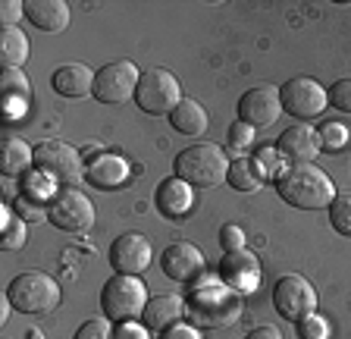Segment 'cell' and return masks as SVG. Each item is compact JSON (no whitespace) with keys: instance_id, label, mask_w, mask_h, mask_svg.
<instances>
[{"instance_id":"obj_1","label":"cell","mask_w":351,"mask_h":339,"mask_svg":"<svg viewBox=\"0 0 351 339\" xmlns=\"http://www.w3.org/2000/svg\"><path fill=\"white\" fill-rule=\"evenodd\" d=\"M276 192L298 211H326L336 198V183L314 163H295L276 179Z\"/></svg>"},{"instance_id":"obj_2","label":"cell","mask_w":351,"mask_h":339,"mask_svg":"<svg viewBox=\"0 0 351 339\" xmlns=\"http://www.w3.org/2000/svg\"><path fill=\"white\" fill-rule=\"evenodd\" d=\"M185 317L204 330H223L241 317V295L226 283H201L185 302Z\"/></svg>"},{"instance_id":"obj_3","label":"cell","mask_w":351,"mask_h":339,"mask_svg":"<svg viewBox=\"0 0 351 339\" xmlns=\"http://www.w3.org/2000/svg\"><path fill=\"white\" fill-rule=\"evenodd\" d=\"M229 157L226 151L213 141H195V145L182 148L176 154L173 176H179L182 183H189L191 189H213V185L226 183L229 176Z\"/></svg>"},{"instance_id":"obj_4","label":"cell","mask_w":351,"mask_h":339,"mask_svg":"<svg viewBox=\"0 0 351 339\" xmlns=\"http://www.w3.org/2000/svg\"><path fill=\"white\" fill-rule=\"evenodd\" d=\"M7 302L10 308L22 311V314H53L60 305V286L53 283V277L41 270H25L19 277H13V283L7 286Z\"/></svg>"},{"instance_id":"obj_5","label":"cell","mask_w":351,"mask_h":339,"mask_svg":"<svg viewBox=\"0 0 351 339\" xmlns=\"http://www.w3.org/2000/svg\"><path fill=\"white\" fill-rule=\"evenodd\" d=\"M145 305H147V289L138 277L113 273L101 289V311L107 320H113V324L141 317L145 314Z\"/></svg>"},{"instance_id":"obj_6","label":"cell","mask_w":351,"mask_h":339,"mask_svg":"<svg viewBox=\"0 0 351 339\" xmlns=\"http://www.w3.org/2000/svg\"><path fill=\"white\" fill-rule=\"evenodd\" d=\"M135 104H138L145 113L157 117V113H173L179 104H182V85L169 69L163 67H151L141 73L138 89H135Z\"/></svg>"},{"instance_id":"obj_7","label":"cell","mask_w":351,"mask_h":339,"mask_svg":"<svg viewBox=\"0 0 351 339\" xmlns=\"http://www.w3.org/2000/svg\"><path fill=\"white\" fill-rule=\"evenodd\" d=\"M35 170H41L44 176H51L63 189L85 179V161H82V154L73 145H66L60 139H47L41 145H35Z\"/></svg>"},{"instance_id":"obj_8","label":"cell","mask_w":351,"mask_h":339,"mask_svg":"<svg viewBox=\"0 0 351 339\" xmlns=\"http://www.w3.org/2000/svg\"><path fill=\"white\" fill-rule=\"evenodd\" d=\"M279 101H282V113L301 119V123L317 119L329 107L326 89L311 75H295L285 85H279Z\"/></svg>"},{"instance_id":"obj_9","label":"cell","mask_w":351,"mask_h":339,"mask_svg":"<svg viewBox=\"0 0 351 339\" xmlns=\"http://www.w3.org/2000/svg\"><path fill=\"white\" fill-rule=\"evenodd\" d=\"M47 220L57 229H63V233H88L95 226V204H91V198L85 192L66 185L47 204Z\"/></svg>"},{"instance_id":"obj_10","label":"cell","mask_w":351,"mask_h":339,"mask_svg":"<svg viewBox=\"0 0 351 339\" xmlns=\"http://www.w3.org/2000/svg\"><path fill=\"white\" fill-rule=\"evenodd\" d=\"M273 308H276L285 320L301 324L304 317L317 314V292L304 277L285 273V277L276 280V286H273Z\"/></svg>"},{"instance_id":"obj_11","label":"cell","mask_w":351,"mask_h":339,"mask_svg":"<svg viewBox=\"0 0 351 339\" xmlns=\"http://www.w3.org/2000/svg\"><path fill=\"white\" fill-rule=\"evenodd\" d=\"M138 79H141V73L132 60L104 63L95 75V97L101 104H125L129 97H135Z\"/></svg>"},{"instance_id":"obj_12","label":"cell","mask_w":351,"mask_h":339,"mask_svg":"<svg viewBox=\"0 0 351 339\" xmlns=\"http://www.w3.org/2000/svg\"><path fill=\"white\" fill-rule=\"evenodd\" d=\"M160 267L173 283L179 286H195L207 270V261L201 255V248H195L191 242H173L163 248L160 255Z\"/></svg>"},{"instance_id":"obj_13","label":"cell","mask_w":351,"mask_h":339,"mask_svg":"<svg viewBox=\"0 0 351 339\" xmlns=\"http://www.w3.org/2000/svg\"><path fill=\"white\" fill-rule=\"evenodd\" d=\"M107 261L117 273H125V277H138L151 267L154 261V248L141 233H123L119 239H113L107 251Z\"/></svg>"},{"instance_id":"obj_14","label":"cell","mask_w":351,"mask_h":339,"mask_svg":"<svg viewBox=\"0 0 351 339\" xmlns=\"http://www.w3.org/2000/svg\"><path fill=\"white\" fill-rule=\"evenodd\" d=\"M279 113H282V101H279L276 85H254L239 97V119L254 126V129L273 126Z\"/></svg>"},{"instance_id":"obj_15","label":"cell","mask_w":351,"mask_h":339,"mask_svg":"<svg viewBox=\"0 0 351 339\" xmlns=\"http://www.w3.org/2000/svg\"><path fill=\"white\" fill-rule=\"evenodd\" d=\"M219 280L229 289H235L239 295L254 292L261 283V261L254 258V251L241 248V251H223L219 261Z\"/></svg>"},{"instance_id":"obj_16","label":"cell","mask_w":351,"mask_h":339,"mask_svg":"<svg viewBox=\"0 0 351 339\" xmlns=\"http://www.w3.org/2000/svg\"><path fill=\"white\" fill-rule=\"evenodd\" d=\"M320 135L311 129L307 123H295L289 126V129H282V135H279L276 141V151L285 157V161L292 163H314L317 154H320Z\"/></svg>"},{"instance_id":"obj_17","label":"cell","mask_w":351,"mask_h":339,"mask_svg":"<svg viewBox=\"0 0 351 339\" xmlns=\"http://www.w3.org/2000/svg\"><path fill=\"white\" fill-rule=\"evenodd\" d=\"M191 185L182 183L179 176H169L157 185V192H154V207L160 211L167 220H182L185 214L191 211Z\"/></svg>"},{"instance_id":"obj_18","label":"cell","mask_w":351,"mask_h":339,"mask_svg":"<svg viewBox=\"0 0 351 339\" xmlns=\"http://www.w3.org/2000/svg\"><path fill=\"white\" fill-rule=\"evenodd\" d=\"M85 179L95 189H119L129 179V161L119 154H95L85 161Z\"/></svg>"},{"instance_id":"obj_19","label":"cell","mask_w":351,"mask_h":339,"mask_svg":"<svg viewBox=\"0 0 351 339\" xmlns=\"http://www.w3.org/2000/svg\"><path fill=\"white\" fill-rule=\"evenodd\" d=\"M182 317H185V302L179 295H154V299H147V305H145L141 324H145L151 333H163L173 324H182Z\"/></svg>"},{"instance_id":"obj_20","label":"cell","mask_w":351,"mask_h":339,"mask_svg":"<svg viewBox=\"0 0 351 339\" xmlns=\"http://www.w3.org/2000/svg\"><path fill=\"white\" fill-rule=\"evenodd\" d=\"M95 75L97 73H91L85 63H66V67L53 69L51 85L63 97H85L95 95Z\"/></svg>"},{"instance_id":"obj_21","label":"cell","mask_w":351,"mask_h":339,"mask_svg":"<svg viewBox=\"0 0 351 339\" xmlns=\"http://www.w3.org/2000/svg\"><path fill=\"white\" fill-rule=\"evenodd\" d=\"M25 16H29V23L41 32H63L69 25V7H66L63 0H29L25 3Z\"/></svg>"},{"instance_id":"obj_22","label":"cell","mask_w":351,"mask_h":339,"mask_svg":"<svg viewBox=\"0 0 351 339\" xmlns=\"http://www.w3.org/2000/svg\"><path fill=\"white\" fill-rule=\"evenodd\" d=\"M32 167H35V148H29L16 135L3 139V145H0V170H3V176H22Z\"/></svg>"},{"instance_id":"obj_23","label":"cell","mask_w":351,"mask_h":339,"mask_svg":"<svg viewBox=\"0 0 351 339\" xmlns=\"http://www.w3.org/2000/svg\"><path fill=\"white\" fill-rule=\"evenodd\" d=\"M0 89H3V107L10 117H19V110L32 101V82L22 69H3L0 75Z\"/></svg>"},{"instance_id":"obj_24","label":"cell","mask_w":351,"mask_h":339,"mask_svg":"<svg viewBox=\"0 0 351 339\" xmlns=\"http://www.w3.org/2000/svg\"><path fill=\"white\" fill-rule=\"evenodd\" d=\"M169 123H173V129L179 135L197 139V135H204V129H207V113H204V107H201L197 101L182 97V104L169 113Z\"/></svg>"},{"instance_id":"obj_25","label":"cell","mask_w":351,"mask_h":339,"mask_svg":"<svg viewBox=\"0 0 351 339\" xmlns=\"http://www.w3.org/2000/svg\"><path fill=\"white\" fill-rule=\"evenodd\" d=\"M25 60H29V35L19 25H10V29L0 32V63H3V69H19Z\"/></svg>"},{"instance_id":"obj_26","label":"cell","mask_w":351,"mask_h":339,"mask_svg":"<svg viewBox=\"0 0 351 339\" xmlns=\"http://www.w3.org/2000/svg\"><path fill=\"white\" fill-rule=\"evenodd\" d=\"M226 183L232 185L235 192H257L263 185V170L257 167V161H251V157H239V161L229 163Z\"/></svg>"},{"instance_id":"obj_27","label":"cell","mask_w":351,"mask_h":339,"mask_svg":"<svg viewBox=\"0 0 351 339\" xmlns=\"http://www.w3.org/2000/svg\"><path fill=\"white\" fill-rule=\"evenodd\" d=\"M57 192H60L57 183H53L51 176H44L41 170H29L25 179H22V195H25V198L41 201V204H51V198Z\"/></svg>"},{"instance_id":"obj_28","label":"cell","mask_w":351,"mask_h":339,"mask_svg":"<svg viewBox=\"0 0 351 339\" xmlns=\"http://www.w3.org/2000/svg\"><path fill=\"white\" fill-rule=\"evenodd\" d=\"M326 211H329L332 229H336L339 236L351 239V192H336V198H332V204Z\"/></svg>"},{"instance_id":"obj_29","label":"cell","mask_w":351,"mask_h":339,"mask_svg":"<svg viewBox=\"0 0 351 339\" xmlns=\"http://www.w3.org/2000/svg\"><path fill=\"white\" fill-rule=\"evenodd\" d=\"M3 239H0V245L7 251H16L25 245V220H22L19 214H10V211H3Z\"/></svg>"},{"instance_id":"obj_30","label":"cell","mask_w":351,"mask_h":339,"mask_svg":"<svg viewBox=\"0 0 351 339\" xmlns=\"http://www.w3.org/2000/svg\"><path fill=\"white\" fill-rule=\"evenodd\" d=\"M329 107H336L339 113H348L351 117V75L348 79H339L329 85Z\"/></svg>"},{"instance_id":"obj_31","label":"cell","mask_w":351,"mask_h":339,"mask_svg":"<svg viewBox=\"0 0 351 339\" xmlns=\"http://www.w3.org/2000/svg\"><path fill=\"white\" fill-rule=\"evenodd\" d=\"M13 211L29 223L47 220V204H41V201H35V198H25V195H19V198L13 201Z\"/></svg>"},{"instance_id":"obj_32","label":"cell","mask_w":351,"mask_h":339,"mask_svg":"<svg viewBox=\"0 0 351 339\" xmlns=\"http://www.w3.org/2000/svg\"><path fill=\"white\" fill-rule=\"evenodd\" d=\"M317 135H320V145H326V148H342L345 141H348V129L345 126H339V123H323L320 129H317Z\"/></svg>"},{"instance_id":"obj_33","label":"cell","mask_w":351,"mask_h":339,"mask_svg":"<svg viewBox=\"0 0 351 339\" xmlns=\"http://www.w3.org/2000/svg\"><path fill=\"white\" fill-rule=\"evenodd\" d=\"M298 336L301 339H329V324L320 314H311L298 324Z\"/></svg>"},{"instance_id":"obj_34","label":"cell","mask_w":351,"mask_h":339,"mask_svg":"<svg viewBox=\"0 0 351 339\" xmlns=\"http://www.w3.org/2000/svg\"><path fill=\"white\" fill-rule=\"evenodd\" d=\"M219 245H223V251H241L245 248V229L235 226V223H226L219 229Z\"/></svg>"},{"instance_id":"obj_35","label":"cell","mask_w":351,"mask_h":339,"mask_svg":"<svg viewBox=\"0 0 351 339\" xmlns=\"http://www.w3.org/2000/svg\"><path fill=\"white\" fill-rule=\"evenodd\" d=\"M73 339H113V330L107 327V320H85Z\"/></svg>"},{"instance_id":"obj_36","label":"cell","mask_w":351,"mask_h":339,"mask_svg":"<svg viewBox=\"0 0 351 339\" xmlns=\"http://www.w3.org/2000/svg\"><path fill=\"white\" fill-rule=\"evenodd\" d=\"M226 139H229V145H232V148H248L251 141H254V126H248V123H241V119H239V123L229 126Z\"/></svg>"},{"instance_id":"obj_37","label":"cell","mask_w":351,"mask_h":339,"mask_svg":"<svg viewBox=\"0 0 351 339\" xmlns=\"http://www.w3.org/2000/svg\"><path fill=\"white\" fill-rule=\"evenodd\" d=\"M113 339H151V330L145 324H135V320H123L113 330Z\"/></svg>"},{"instance_id":"obj_38","label":"cell","mask_w":351,"mask_h":339,"mask_svg":"<svg viewBox=\"0 0 351 339\" xmlns=\"http://www.w3.org/2000/svg\"><path fill=\"white\" fill-rule=\"evenodd\" d=\"M19 16H25V3H19V0H7V3H0V19H3V29L16 25V19H19Z\"/></svg>"},{"instance_id":"obj_39","label":"cell","mask_w":351,"mask_h":339,"mask_svg":"<svg viewBox=\"0 0 351 339\" xmlns=\"http://www.w3.org/2000/svg\"><path fill=\"white\" fill-rule=\"evenodd\" d=\"M160 339H201L197 336L195 327H185V324H173L169 330L160 333Z\"/></svg>"},{"instance_id":"obj_40","label":"cell","mask_w":351,"mask_h":339,"mask_svg":"<svg viewBox=\"0 0 351 339\" xmlns=\"http://www.w3.org/2000/svg\"><path fill=\"white\" fill-rule=\"evenodd\" d=\"M245 339H282V333L276 330V327H270V324H263V327H254V330L248 333Z\"/></svg>"}]
</instances>
